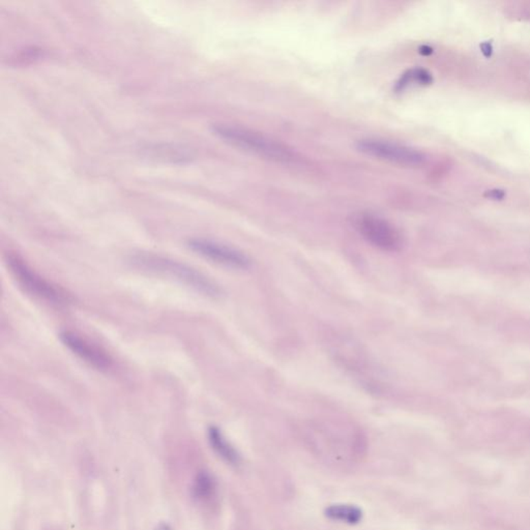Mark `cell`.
<instances>
[{
    "instance_id": "6da1fadb",
    "label": "cell",
    "mask_w": 530,
    "mask_h": 530,
    "mask_svg": "<svg viewBox=\"0 0 530 530\" xmlns=\"http://www.w3.org/2000/svg\"><path fill=\"white\" fill-rule=\"evenodd\" d=\"M212 131L232 147L262 159L280 164H294L299 161V155L292 147L261 131L228 123H216L212 125Z\"/></svg>"
},
{
    "instance_id": "7a4b0ae2",
    "label": "cell",
    "mask_w": 530,
    "mask_h": 530,
    "mask_svg": "<svg viewBox=\"0 0 530 530\" xmlns=\"http://www.w3.org/2000/svg\"><path fill=\"white\" fill-rule=\"evenodd\" d=\"M131 261L136 268L170 277L206 296L218 297L222 293L220 287L214 281L185 263L147 253L134 255Z\"/></svg>"
},
{
    "instance_id": "3957f363",
    "label": "cell",
    "mask_w": 530,
    "mask_h": 530,
    "mask_svg": "<svg viewBox=\"0 0 530 530\" xmlns=\"http://www.w3.org/2000/svg\"><path fill=\"white\" fill-rule=\"evenodd\" d=\"M352 227L368 244L384 252H400L403 249V234L388 218L371 212H357L350 218Z\"/></svg>"
},
{
    "instance_id": "277c9868",
    "label": "cell",
    "mask_w": 530,
    "mask_h": 530,
    "mask_svg": "<svg viewBox=\"0 0 530 530\" xmlns=\"http://www.w3.org/2000/svg\"><path fill=\"white\" fill-rule=\"evenodd\" d=\"M355 149L362 155L400 167L418 168L427 162V155L414 147L375 137L359 139Z\"/></svg>"
},
{
    "instance_id": "5b68a950",
    "label": "cell",
    "mask_w": 530,
    "mask_h": 530,
    "mask_svg": "<svg viewBox=\"0 0 530 530\" xmlns=\"http://www.w3.org/2000/svg\"><path fill=\"white\" fill-rule=\"evenodd\" d=\"M5 261L14 278L30 294L55 305L70 301V296L62 289L42 278L19 255L8 253Z\"/></svg>"
},
{
    "instance_id": "8992f818",
    "label": "cell",
    "mask_w": 530,
    "mask_h": 530,
    "mask_svg": "<svg viewBox=\"0 0 530 530\" xmlns=\"http://www.w3.org/2000/svg\"><path fill=\"white\" fill-rule=\"evenodd\" d=\"M188 248L196 254L228 268L247 270L251 260L247 255L236 249L206 238H191L187 242Z\"/></svg>"
},
{
    "instance_id": "52a82bcc",
    "label": "cell",
    "mask_w": 530,
    "mask_h": 530,
    "mask_svg": "<svg viewBox=\"0 0 530 530\" xmlns=\"http://www.w3.org/2000/svg\"><path fill=\"white\" fill-rule=\"evenodd\" d=\"M60 338L62 344L74 355L96 369L107 371L112 367L113 361L110 355L78 333L64 331L60 333Z\"/></svg>"
},
{
    "instance_id": "ba28073f",
    "label": "cell",
    "mask_w": 530,
    "mask_h": 530,
    "mask_svg": "<svg viewBox=\"0 0 530 530\" xmlns=\"http://www.w3.org/2000/svg\"><path fill=\"white\" fill-rule=\"evenodd\" d=\"M208 440L212 450L228 464L232 466H238L242 462L240 455L218 427L212 426L208 429Z\"/></svg>"
},
{
    "instance_id": "9c48e42d",
    "label": "cell",
    "mask_w": 530,
    "mask_h": 530,
    "mask_svg": "<svg viewBox=\"0 0 530 530\" xmlns=\"http://www.w3.org/2000/svg\"><path fill=\"white\" fill-rule=\"evenodd\" d=\"M325 516L333 521L353 525V524H357L362 521L363 512L355 505L337 503V505H329V507H327Z\"/></svg>"
},
{
    "instance_id": "30bf717a",
    "label": "cell",
    "mask_w": 530,
    "mask_h": 530,
    "mask_svg": "<svg viewBox=\"0 0 530 530\" xmlns=\"http://www.w3.org/2000/svg\"><path fill=\"white\" fill-rule=\"evenodd\" d=\"M216 481L210 473L201 471L194 481L193 492L196 499L205 501L212 499L216 493Z\"/></svg>"
},
{
    "instance_id": "8fae6325",
    "label": "cell",
    "mask_w": 530,
    "mask_h": 530,
    "mask_svg": "<svg viewBox=\"0 0 530 530\" xmlns=\"http://www.w3.org/2000/svg\"><path fill=\"white\" fill-rule=\"evenodd\" d=\"M432 82L433 77L430 72L425 70V68H412V70H408L407 72L402 75L401 78L396 82L394 88L398 92H400V90H405L408 85L414 84V83L420 85H429Z\"/></svg>"
},
{
    "instance_id": "7c38bea8",
    "label": "cell",
    "mask_w": 530,
    "mask_h": 530,
    "mask_svg": "<svg viewBox=\"0 0 530 530\" xmlns=\"http://www.w3.org/2000/svg\"><path fill=\"white\" fill-rule=\"evenodd\" d=\"M485 196V197L490 198V199L493 200H503V198H505V193L503 190L494 189L487 191Z\"/></svg>"
},
{
    "instance_id": "4fadbf2b",
    "label": "cell",
    "mask_w": 530,
    "mask_h": 530,
    "mask_svg": "<svg viewBox=\"0 0 530 530\" xmlns=\"http://www.w3.org/2000/svg\"><path fill=\"white\" fill-rule=\"evenodd\" d=\"M481 52H483L485 56H491V54H492V46H491L489 42H483V45L481 46Z\"/></svg>"
},
{
    "instance_id": "5bb4252c",
    "label": "cell",
    "mask_w": 530,
    "mask_h": 530,
    "mask_svg": "<svg viewBox=\"0 0 530 530\" xmlns=\"http://www.w3.org/2000/svg\"><path fill=\"white\" fill-rule=\"evenodd\" d=\"M159 530H170L169 528L166 527V526H163V527L160 528Z\"/></svg>"
}]
</instances>
